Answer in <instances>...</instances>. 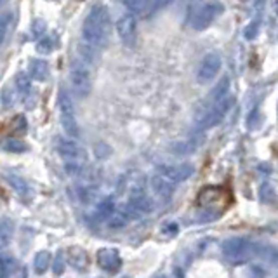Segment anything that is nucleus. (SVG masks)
I'll return each mask as SVG.
<instances>
[{
  "mask_svg": "<svg viewBox=\"0 0 278 278\" xmlns=\"http://www.w3.org/2000/svg\"><path fill=\"white\" fill-rule=\"evenodd\" d=\"M110 14L103 6H94L82 25V40L89 46L101 49L106 46L110 37Z\"/></svg>",
  "mask_w": 278,
  "mask_h": 278,
  "instance_id": "1",
  "label": "nucleus"
},
{
  "mask_svg": "<svg viewBox=\"0 0 278 278\" xmlns=\"http://www.w3.org/2000/svg\"><path fill=\"white\" fill-rule=\"evenodd\" d=\"M58 153L66 162V171L71 172V174L80 171L85 162V150L73 137H59Z\"/></svg>",
  "mask_w": 278,
  "mask_h": 278,
  "instance_id": "2",
  "label": "nucleus"
},
{
  "mask_svg": "<svg viewBox=\"0 0 278 278\" xmlns=\"http://www.w3.org/2000/svg\"><path fill=\"white\" fill-rule=\"evenodd\" d=\"M223 13H224V6L221 2H216V0L205 2V4H202V6H198L197 9L191 13L190 26L193 30H197V32H202V30L209 28Z\"/></svg>",
  "mask_w": 278,
  "mask_h": 278,
  "instance_id": "3",
  "label": "nucleus"
},
{
  "mask_svg": "<svg viewBox=\"0 0 278 278\" xmlns=\"http://www.w3.org/2000/svg\"><path fill=\"white\" fill-rule=\"evenodd\" d=\"M70 85L77 97H87L92 91V77L87 65L75 61L70 68Z\"/></svg>",
  "mask_w": 278,
  "mask_h": 278,
  "instance_id": "4",
  "label": "nucleus"
},
{
  "mask_svg": "<svg viewBox=\"0 0 278 278\" xmlns=\"http://www.w3.org/2000/svg\"><path fill=\"white\" fill-rule=\"evenodd\" d=\"M231 99L230 97H224V99L217 101V103H209L207 110L204 111V115L198 118L197 122V129L198 130H207L212 127L219 125L223 122V118L226 116L228 110H230Z\"/></svg>",
  "mask_w": 278,
  "mask_h": 278,
  "instance_id": "5",
  "label": "nucleus"
},
{
  "mask_svg": "<svg viewBox=\"0 0 278 278\" xmlns=\"http://www.w3.org/2000/svg\"><path fill=\"white\" fill-rule=\"evenodd\" d=\"M252 249H254L252 243L243 238H231L223 243V254L233 262L247 261L252 255Z\"/></svg>",
  "mask_w": 278,
  "mask_h": 278,
  "instance_id": "6",
  "label": "nucleus"
},
{
  "mask_svg": "<svg viewBox=\"0 0 278 278\" xmlns=\"http://www.w3.org/2000/svg\"><path fill=\"white\" fill-rule=\"evenodd\" d=\"M223 65V59L217 52H209L200 63V68L197 71V82L198 84H209L217 77Z\"/></svg>",
  "mask_w": 278,
  "mask_h": 278,
  "instance_id": "7",
  "label": "nucleus"
},
{
  "mask_svg": "<svg viewBox=\"0 0 278 278\" xmlns=\"http://www.w3.org/2000/svg\"><path fill=\"white\" fill-rule=\"evenodd\" d=\"M116 33H118L120 40H122L125 46L132 47L136 44L137 39V20L134 14L125 13L118 18L116 21Z\"/></svg>",
  "mask_w": 278,
  "mask_h": 278,
  "instance_id": "8",
  "label": "nucleus"
},
{
  "mask_svg": "<svg viewBox=\"0 0 278 278\" xmlns=\"http://www.w3.org/2000/svg\"><path fill=\"white\" fill-rule=\"evenodd\" d=\"M193 172H195V169L191 167L190 164L159 165V169H157V174H160L162 178H165L171 183H174V185H178V183H181V181H186Z\"/></svg>",
  "mask_w": 278,
  "mask_h": 278,
  "instance_id": "9",
  "label": "nucleus"
},
{
  "mask_svg": "<svg viewBox=\"0 0 278 278\" xmlns=\"http://www.w3.org/2000/svg\"><path fill=\"white\" fill-rule=\"evenodd\" d=\"M123 2H125L127 9L134 16H150V14L159 11L160 7H164L171 0H123Z\"/></svg>",
  "mask_w": 278,
  "mask_h": 278,
  "instance_id": "10",
  "label": "nucleus"
},
{
  "mask_svg": "<svg viewBox=\"0 0 278 278\" xmlns=\"http://www.w3.org/2000/svg\"><path fill=\"white\" fill-rule=\"evenodd\" d=\"M97 264L110 273H115L122 266V259L115 249H101L97 252Z\"/></svg>",
  "mask_w": 278,
  "mask_h": 278,
  "instance_id": "11",
  "label": "nucleus"
},
{
  "mask_svg": "<svg viewBox=\"0 0 278 278\" xmlns=\"http://www.w3.org/2000/svg\"><path fill=\"white\" fill-rule=\"evenodd\" d=\"M150 186H152V190H153V193L157 195V197H160V198H169L172 193H174V183H171V181H167L165 178H162L160 174H155V176H152V179H150Z\"/></svg>",
  "mask_w": 278,
  "mask_h": 278,
  "instance_id": "12",
  "label": "nucleus"
},
{
  "mask_svg": "<svg viewBox=\"0 0 278 278\" xmlns=\"http://www.w3.org/2000/svg\"><path fill=\"white\" fill-rule=\"evenodd\" d=\"M0 268H2L4 278H25V269L11 257H2Z\"/></svg>",
  "mask_w": 278,
  "mask_h": 278,
  "instance_id": "13",
  "label": "nucleus"
},
{
  "mask_svg": "<svg viewBox=\"0 0 278 278\" xmlns=\"http://www.w3.org/2000/svg\"><path fill=\"white\" fill-rule=\"evenodd\" d=\"M51 75V70H49V65L42 59H32L30 63V78L37 82H44L49 78Z\"/></svg>",
  "mask_w": 278,
  "mask_h": 278,
  "instance_id": "14",
  "label": "nucleus"
},
{
  "mask_svg": "<svg viewBox=\"0 0 278 278\" xmlns=\"http://www.w3.org/2000/svg\"><path fill=\"white\" fill-rule=\"evenodd\" d=\"M6 179L9 181V185L14 188V191H16L21 198H28L30 195H32V190H30L28 183H26L23 178H20V176H16V174H7Z\"/></svg>",
  "mask_w": 278,
  "mask_h": 278,
  "instance_id": "15",
  "label": "nucleus"
},
{
  "mask_svg": "<svg viewBox=\"0 0 278 278\" xmlns=\"http://www.w3.org/2000/svg\"><path fill=\"white\" fill-rule=\"evenodd\" d=\"M61 125L68 137H78L80 136V127L75 118V113H61Z\"/></svg>",
  "mask_w": 278,
  "mask_h": 278,
  "instance_id": "16",
  "label": "nucleus"
},
{
  "mask_svg": "<svg viewBox=\"0 0 278 278\" xmlns=\"http://www.w3.org/2000/svg\"><path fill=\"white\" fill-rule=\"evenodd\" d=\"M68 261H70V264L75 266L77 269H82L87 266V254H85L82 249L73 247V249H70V252H68Z\"/></svg>",
  "mask_w": 278,
  "mask_h": 278,
  "instance_id": "17",
  "label": "nucleus"
},
{
  "mask_svg": "<svg viewBox=\"0 0 278 278\" xmlns=\"http://www.w3.org/2000/svg\"><path fill=\"white\" fill-rule=\"evenodd\" d=\"M58 104H59V111L61 113H75L73 108V99H71L70 92L65 87L59 89V96H58Z\"/></svg>",
  "mask_w": 278,
  "mask_h": 278,
  "instance_id": "18",
  "label": "nucleus"
},
{
  "mask_svg": "<svg viewBox=\"0 0 278 278\" xmlns=\"http://www.w3.org/2000/svg\"><path fill=\"white\" fill-rule=\"evenodd\" d=\"M77 51H78V56H80V59H82V63H92L94 59H96V52H97V49L96 47H92V46H89V44H78V47H77Z\"/></svg>",
  "mask_w": 278,
  "mask_h": 278,
  "instance_id": "19",
  "label": "nucleus"
},
{
  "mask_svg": "<svg viewBox=\"0 0 278 278\" xmlns=\"http://www.w3.org/2000/svg\"><path fill=\"white\" fill-rule=\"evenodd\" d=\"M2 150H6V152H9V153H25L26 150H28V146H26V143H23L21 139L11 137L2 143Z\"/></svg>",
  "mask_w": 278,
  "mask_h": 278,
  "instance_id": "20",
  "label": "nucleus"
},
{
  "mask_svg": "<svg viewBox=\"0 0 278 278\" xmlns=\"http://www.w3.org/2000/svg\"><path fill=\"white\" fill-rule=\"evenodd\" d=\"M35 271L39 273V275H42V273H46V269L49 268V264H51V254L47 252V250H42V252H39L35 255Z\"/></svg>",
  "mask_w": 278,
  "mask_h": 278,
  "instance_id": "21",
  "label": "nucleus"
},
{
  "mask_svg": "<svg viewBox=\"0 0 278 278\" xmlns=\"http://www.w3.org/2000/svg\"><path fill=\"white\" fill-rule=\"evenodd\" d=\"M115 210V202L113 198H106V200H103L99 205H97V212L96 216L99 217V219H104V217H110V214Z\"/></svg>",
  "mask_w": 278,
  "mask_h": 278,
  "instance_id": "22",
  "label": "nucleus"
},
{
  "mask_svg": "<svg viewBox=\"0 0 278 278\" xmlns=\"http://www.w3.org/2000/svg\"><path fill=\"white\" fill-rule=\"evenodd\" d=\"M54 46H56L54 35H42L39 44H37V49H39V52H42V54H49V52H52Z\"/></svg>",
  "mask_w": 278,
  "mask_h": 278,
  "instance_id": "23",
  "label": "nucleus"
},
{
  "mask_svg": "<svg viewBox=\"0 0 278 278\" xmlns=\"http://www.w3.org/2000/svg\"><path fill=\"white\" fill-rule=\"evenodd\" d=\"M16 89L21 94H28L30 92V89H32V78H30V75L18 73V77H16Z\"/></svg>",
  "mask_w": 278,
  "mask_h": 278,
  "instance_id": "24",
  "label": "nucleus"
},
{
  "mask_svg": "<svg viewBox=\"0 0 278 278\" xmlns=\"http://www.w3.org/2000/svg\"><path fill=\"white\" fill-rule=\"evenodd\" d=\"M261 198L264 202H268V204H271L273 200H275V190H273V186L271 185H262L261 186Z\"/></svg>",
  "mask_w": 278,
  "mask_h": 278,
  "instance_id": "25",
  "label": "nucleus"
},
{
  "mask_svg": "<svg viewBox=\"0 0 278 278\" xmlns=\"http://www.w3.org/2000/svg\"><path fill=\"white\" fill-rule=\"evenodd\" d=\"M9 23H11V16L9 14H0V44L4 42L7 35V28H9Z\"/></svg>",
  "mask_w": 278,
  "mask_h": 278,
  "instance_id": "26",
  "label": "nucleus"
},
{
  "mask_svg": "<svg viewBox=\"0 0 278 278\" xmlns=\"http://www.w3.org/2000/svg\"><path fill=\"white\" fill-rule=\"evenodd\" d=\"M0 99H2V104L6 108H11L14 104V101H16V96H14V92L11 91V89H4L2 94H0Z\"/></svg>",
  "mask_w": 278,
  "mask_h": 278,
  "instance_id": "27",
  "label": "nucleus"
},
{
  "mask_svg": "<svg viewBox=\"0 0 278 278\" xmlns=\"http://www.w3.org/2000/svg\"><path fill=\"white\" fill-rule=\"evenodd\" d=\"M46 30H47L46 21H42V20L33 21V25H32V33L37 37V39H40L42 35H46Z\"/></svg>",
  "mask_w": 278,
  "mask_h": 278,
  "instance_id": "28",
  "label": "nucleus"
},
{
  "mask_svg": "<svg viewBox=\"0 0 278 278\" xmlns=\"http://www.w3.org/2000/svg\"><path fill=\"white\" fill-rule=\"evenodd\" d=\"M65 257H63V252H58L56 255V261H54V273L56 275H61L65 271Z\"/></svg>",
  "mask_w": 278,
  "mask_h": 278,
  "instance_id": "29",
  "label": "nucleus"
},
{
  "mask_svg": "<svg viewBox=\"0 0 278 278\" xmlns=\"http://www.w3.org/2000/svg\"><path fill=\"white\" fill-rule=\"evenodd\" d=\"M259 32V21H252L249 26L245 28V39H255V35H257Z\"/></svg>",
  "mask_w": 278,
  "mask_h": 278,
  "instance_id": "30",
  "label": "nucleus"
},
{
  "mask_svg": "<svg viewBox=\"0 0 278 278\" xmlns=\"http://www.w3.org/2000/svg\"><path fill=\"white\" fill-rule=\"evenodd\" d=\"M9 240V231L6 230V224L0 223V247H4Z\"/></svg>",
  "mask_w": 278,
  "mask_h": 278,
  "instance_id": "31",
  "label": "nucleus"
},
{
  "mask_svg": "<svg viewBox=\"0 0 278 278\" xmlns=\"http://www.w3.org/2000/svg\"><path fill=\"white\" fill-rule=\"evenodd\" d=\"M108 153H110V148H108L106 145H103V143H101L99 146H96V155L97 157H106Z\"/></svg>",
  "mask_w": 278,
  "mask_h": 278,
  "instance_id": "32",
  "label": "nucleus"
},
{
  "mask_svg": "<svg viewBox=\"0 0 278 278\" xmlns=\"http://www.w3.org/2000/svg\"><path fill=\"white\" fill-rule=\"evenodd\" d=\"M252 2H254V11H255V14H259L262 9H264L266 0H252Z\"/></svg>",
  "mask_w": 278,
  "mask_h": 278,
  "instance_id": "33",
  "label": "nucleus"
},
{
  "mask_svg": "<svg viewBox=\"0 0 278 278\" xmlns=\"http://www.w3.org/2000/svg\"><path fill=\"white\" fill-rule=\"evenodd\" d=\"M159 278H169V276H159Z\"/></svg>",
  "mask_w": 278,
  "mask_h": 278,
  "instance_id": "34",
  "label": "nucleus"
},
{
  "mask_svg": "<svg viewBox=\"0 0 278 278\" xmlns=\"http://www.w3.org/2000/svg\"><path fill=\"white\" fill-rule=\"evenodd\" d=\"M123 278H129V276H123Z\"/></svg>",
  "mask_w": 278,
  "mask_h": 278,
  "instance_id": "35",
  "label": "nucleus"
}]
</instances>
